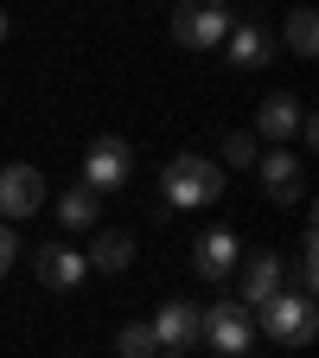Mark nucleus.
<instances>
[{"label":"nucleus","instance_id":"obj_8","mask_svg":"<svg viewBox=\"0 0 319 358\" xmlns=\"http://www.w3.org/2000/svg\"><path fill=\"white\" fill-rule=\"evenodd\" d=\"M255 173H262V192L275 199V205H300V154H288V148H268V154H255Z\"/></svg>","mask_w":319,"mask_h":358},{"label":"nucleus","instance_id":"obj_21","mask_svg":"<svg viewBox=\"0 0 319 358\" xmlns=\"http://www.w3.org/2000/svg\"><path fill=\"white\" fill-rule=\"evenodd\" d=\"M160 358H186V352H160Z\"/></svg>","mask_w":319,"mask_h":358},{"label":"nucleus","instance_id":"obj_9","mask_svg":"<svg viewBox=\"0 0 319 358\" xmlns=\"http://www.w3.org/2000/svg\"><path fill=\"white\" fill-rule=\"evenodd\" d=\"M237 262H243V243H237V231H205L198 237V256H192V268L205 282H230L237 275Z\"/></svg>","mask_w":319,"mask_h":358},{"label":"nucleus","instance_id":"obj_14","mask_svg":"<svg viewBox=\"0 0 319 358\" xmlns=\"http://www.w3.org/2000/svg\"><path fill=\"white\" fill-rule=\"evenodd\" d=\"M83 262H89V268H103V275H121V268L134 262V237H128V231H103L96 243H89Z\"/></svg>","mask_w":319,"mask_h":358},{"label":"nucleus","instance_id":"obj_1","mask_svg":"<svg viewBox=\"0 0 319 358\" xmlns=\"http://www.w3.org/2000/svg\"><path fill=\"white\" fill-rule=\"evenodd\" d=\"M160 192H166V205L160 211H192V205H217L223 199V166L217 160H205V154H172L166 160V173H160Z\"/></svg>","mask_w":319,"mask_h":358},{"label":"nucleus","instance_id":"obj_4","mask_svg":"<svg viewBox=\"0 0 319 358\" xmlns=\"http://www.w3.org/2000/svg\"><path fill=\"white\" fill-rule=\"evenodd\" d=\"M128 173H134V148L121 141V134H96L89 154H83V186L96 199H109V192L128 186Z\"/></svg>","mask_w":319,"mask_h":358},{"label":"nucleus","instance_id":"obj_16","mask_svg":"<svg viewBox=\"0 0 319 358\" xmlns=\"http://www.w3.org/2000/svg\"><path fill=\"white\" fill-rule=\"evenodd\" d=\"M115 352H121V358H160V339H154L147 320H128V327L115 333Z\"/></svg>","mask_w":319,"mask_h":358},{"label":"nucleus","instance_id":"obj_18","mask_svg":"<svg viewBox=\"0 0 319 358\" xmlns=\"http://www.w3.org/2000/svg\"><path fill=\"white\" fill-rule=\"evenodd\" d=\"M223 154H230V173H237V166H255V134H249V128H230Z\"/></svg>","mask_w":319,"mask_h":358},{"label":"nucleus","instance_id":"obj_11","mask_svg":"<svg viewBox=\"0 0 319 358\" xmlns=\"http://www.w3.org/2000/svg\"><path fill=\"white\" fill-rule=\"evenodd\" d=\"M32 268H38V282H45V288H77V282L89 275L83 250H71V243H45V250L32 256Z\"/></svg>","mask_w":319,"mask_h":358},{"label":"nucleus","instance_id":"obj_3","mask_svg":"<svg viewBox=\"0 0 319 358\" xmlns=\"http://www.w3.org/2000/svg\"><path fill=\"white\" fill-rule=\"evenodd\" d=\"M198 339L217 352V358H243L249 339H255V313L243 301H217V307H198Z\"/></svg>","mask_w":319,"mask_h":358},{"label":"nucleus","instance_id":"obj_12","mask_svg":"<svg viewBox=\"0 0 319 358\" xmlns=\"http://www.w3.org/2000/svg\"><path fill=\"white\" fill-rule=\"evenodd\" d=\"M255 128H262L275 148H288L294 134H300V96H288V90H281V96H268L262 115H255Z\"/></svg>","mask_w":319,"mask_h":358},{"label":"nucleus","instance_id":"obj_5","mask_svg":"<svg viewBox=\"0 0 319 358\" xmlns=\"http://www.w3.org/2000/svg\"><path fill=\"white\" fill-rule=\"evenodd\" d=\"M32 211H45V173L26 166V160L0 166V224H20Z\"/></svg>","mask_w":319,"mask_h":358},{"label":"nucleus","instance_id":"obj_20","mask_svg":"<svg viewBox=\"0 0 319 358\" xmlns=\"http://www.w3.org/2000/svg\"><path fill=\"white\" fill-rule=\"evenodd\" d=\"M0 38H7V13H0Z\"/></svg>","mask_w":319,"mask_h":358},{"label":"nucleus","instance_id":"obj_19","mask_svg":"<svg viewBox=\"0 0 319 358\" xmlns=\"http://www.w3.org/2000/svg\"><path fill=\"white\" fill-rule=\"evenodd\" d=\"M13 256H20V237H13V224H0V275L13 268Z\"/></svg>","mask_w":319,"mask_h":358},{"label":"nucleus","instance_id":"obj_7","mask_svg":"<svg viewBox=\"0 0 319 358\" xmlns=\"http://www.w3.org/2000/svg\"><path fill=\"white\" fill-rule=\"evenodd\" d=\"M268 294H281V256H275V250H249V256L237 262V301L255 313Z\"/></svg>","mask_w":319,"mask_h":358},{"label":"nucleus","instance_id":"obj_17","mask_svg":"<svg viewBox=\"0 0 319 358\" xmlns=\"http://www.w3.org/2000/svg\"><path fill=\"white\" fill-rule=\"evenodd\" d=\"M288 52H294V58H313V52H319V20H313V7L288 13Z\"/></svg>","mask_w":319,"mask_h":358},{"label":"nucleus","instance_id":"obj_13","mask_svg":"<svg viewBox=\"0 0 319 358\" xmlns=\"http://www.w3.org/2000/svg\"><path fill=\"white\" fill-rule=\"evenodd\" d=\"M230 64H243V71H255V64H268L275 58V32L268 26H230Z\"/></svg>","mask_w":319,"mask_h":358},{"label":"nucleus","instance_id":"obj_2","mask_svg":"<svg viewBox=\"0 0 319 358\" xmlns=\"http://www.w3.org/2000/svg\"><path fill=\"white\" fill-rule=\"evenodd\" d=\"M255 333H268L275 345H313L319 339V307L306 301V294H268L262 307H255Z\"/></svg>","mask_w":319,"mask_h":358},{"label":"nucleus","instance_id":"obj_10","mask_svg":"<svg viewBox=\"0 0 319 358\" xmlns=\"http://www.w3.org/2000/svg\"><path fill=\"white\" fill-rule=\"evenodd\" d=\"M147 327H154L160 352H186V345H198V307L192 301H166Z\"/></svg>","mask_w":319,"mask_h":358},{"label":"nucleus","instance_id":"obj_15","mask_svg":"<svg viewBox=\"0 0 319 358\" xmlns=\"http://www.w3.org/2000/svg\"><path fill=\"white\" fill-rule=\"evenodd\" d=\"M96 211H103V199L89 192V186H71V192L58 199V224H64V231H89V224H96Z\"/></svg>","mask_w":319,"mask_h":358},{"label":"nucleus","instance_id":"obj_6","mask_svg":"<svg viewBox=\"0 0 319 358\" xmlns=\"http://www.w3.org/2000/svg\"><path fill=\"white\" fill-rule=\"evenodd\" d=\"M172 38L186 45V52H217V45L230 38V13L211 7V0H198V7H179V13H172Z\"/></svg>","mask_w":319,"mask_h":358}]
</instances>
